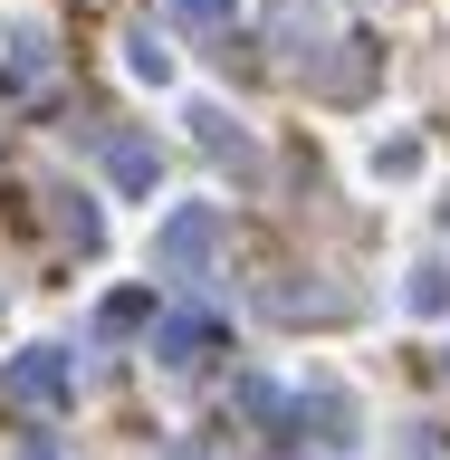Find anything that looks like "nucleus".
<instances>
[{"mask_svg": "<svg viewBox=\"0 0 450 460\" xmlns=\"http://www.w3.org/2000/svg\"><path fill=\"white\" fill-rule=\"evenodd\" d=\"M211 230H221L211 211H172L163 221V259L172 269H201V259H211Z\"/></svg>", "mask_w": 450, "mask_h": 460, "instance_id": "f257e3e1", "label": "nucleus"}, {"mask_svg": "<svg viewBox=\"0 0 450 460\" xmlns=\"http://www.w3.org/2000/svg\"><path fill=\"white\" fill-rule=\"evenodd\" d=\"M10 394L20 402H57L67 394V365H57V355H20V365H10Z\"/></svg>", "mask_w": 450, "mask_h": 460, "instance_id": "f03ea898", "label": "nucleus"}, {"mask_svg": "<svg viewBox=\"0 0 450 460\" xmlns=\"http://www.w3.org/2000/svg\"><path fill=\"white\" fill-rule=\"evenodd\" d=\"M106 164H115V182H125V192H154V144L115 135V144H106Z\"/></svg>", "mask_w": 450, "mask_h": 460, "instance_id": "7ed1b4c3", "label": "nucleus"}, {"mask_svg": "<svg viewBox=\"0 0 450 460\" xmlns=\"http://www.w3.org/2000/svg\"><path fill=\"white\" fill-rule=\"evenodd\" d=\"M201 345H211V316H172L163 326V365H192Z\"/></svg>", "mask_w": 450, "mask_h": 460, "instance_id": "20e7f679", "label": "nucleus"}, {"mask_svg": "<svg viewBox=\"0 0 450 460\" xmlns=\"http://www.w3.org/2000/svg\"><path fill=\"white\" fill-rule=\"evenodd\" d=\"M172 20H201V29H211V20H230V0H172Z\"/></svg>", "mask_w": 450, "mask_h": 460, "instance_id": "39448f33", "label": "nucleus"}]
</instances>
